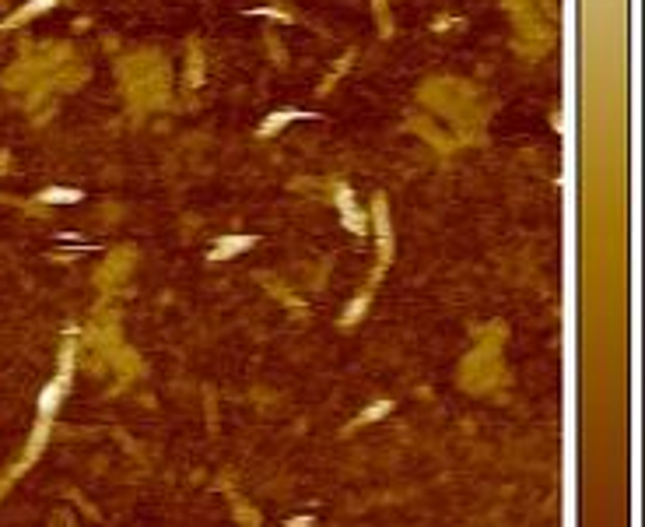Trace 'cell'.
Here are the masks:
<instances>
[{
    "label": "cell",
    "instance_id": "cell-1",
    "mask_svg": "<svg viewBox=\"0 0 645 527\" xmlns=\"http://www.w3.org/2000/svg\"><path fill=\"white\" fill-rule=\"evenodd\" d=\"M249 243H253V239H225V243H221L225 250H218L214 257H225V253H232V250H246Z\"/></svg>",
    "mask_w": 645,
    "mask_h": 527
}]
</instances>
